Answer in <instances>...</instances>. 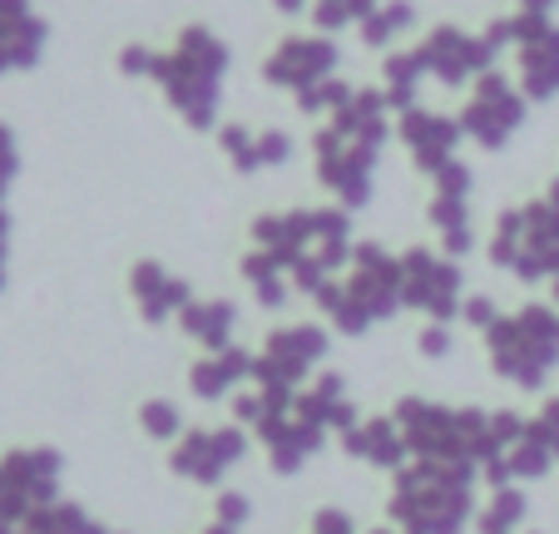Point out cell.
<instances>
[{"instance_id":"1","label":"cell","mask_w":559,"mask_h":534,"mask_svg":"<svg viewBox=\"0 0 559 534\" xmlns=\"http://www.w3.org/2000/svg\"><path fill=\"white\" fill-rule=\"evenodd\" d=\"M391 134H396V115H391L386 95L377 84H357L342 109H332L322 124L312 129V174L328 193V203L347 209L357 218L377 193V168L386 154Z\"/></svg>"},{"instance_id":"2","label":"cell","mask_w":559,"mask_h":534,"mask_svg":"<svg viewBox=\"0 0 559 534\" xmlns=\"http://www.w3.org/2000/svg\"><path fill=\"white\" fill-rule=\"evenodd\" d=\"M396 426L406 436L412 461H441V465H465V471L486 475L490 461L525 436V416L515 406H455V401H431V396H402L391 406Z\"/></svg>"},{"instance_id":"3","label":"cell","mask_w":559,"mask_h":534,"mask_svg":"<svg viewBox=\"0 0 559 534\" xmlns=\"http://www.w3.org/2000/svg\"><path fill=\"white\" fill-rule=\"evenodd\" d=\"M233 70V50L209 31V25H183L169 50H154L148 84L169 99V109L193 129V134H218L223 124V80Z\"/></svg>"},{"instance_id":"4","label":"cell","mask_w":559,"mask_h":534,"mask_svg":"<svg viewBox=\"0 0 559 534\" xmlns=\"http://www.w3.org/2000/svg\"><path fill=\"white\" fill-rule=\"evenodd\" d=\"M480 471L441 461H406L391 475L386 524L406 534H465L480 514Z\"/></svg>"},{"instance_id":"5","label":"cell","mask_w":559,"mask_h":534,"mask_svg":"<svg viewBox=\"0 0 559 534\" xmlns=\"http://www.w3.org/2000/svg\"><path fill=\"white\" fill-rule=\"evenodd\" d=\"M312 307L328 322V332H342V336H367L371 327L391 322L396 312H406L402 307V252H391L377 238H357L342 277H332L312 297Z\"/></svg>"},{"instance_id":"6","label":"cell","mask_w":559,"mask_h":534,"mask_svg":"<svg viewBox=\"0 0 559 534\" xmlns=\"http://www.w3.org/2000/svg\"><path fill=\"white\" fill-rule=\"evenodd\" d=\"M486 262L525 287H549L559 268V174L545 183L539 199L500 209L486 238Z\"/></svg>"},{"instance_id":"7","label":"cell","mask_w":559,"mask_h":534,"mask_svg":"<svg viewBox=\"0 0 559 534\" xmlns=\"http://www.w3.org/2000/svg\"><path fill=\"white\" fill-rule=\"evenodd\" d=\"M486 361L506 387L515 391H539L559 377V307L555 302H520L515 312H500L490 332H480Z\"/></svg>"},{"instance_id":"8","label":"cell","mask_w":559,"mask_h":534,"mask_svg":"<svg viewBox=\"0 0 559 534\" xmlns=\"http://www.w3.org/2000/svg\"><path fill=\"white\" fill-rule=\"evenodd\" d=\"M486 40L500 55H515V84L530 105H549L559 99V25L545 15H506L486 31Z\"/></svg>"},{"instance_id":"9","label":"cell","mask_w":559,"mask_h":534,"mask_svg":"<svg viewBox=\"0 0 559 534\" xmlns=\"http://www.w3.org/2000/svg\"><path fill=\"white\" fill-rule=\"evenodd\" d=\"M465 297H471L465 268L451 252L431 248V242L402 248V307L406 312H416L421 322H436V327H461Z\"/></svg>"},{"instance_id":"10","label":"cell","mask_w":559,"mask_h":534,"mask_svg":"<svg viewBox=\"0 0 559 534\" xmlns=\"http://www.w3.org/2000/svg\"><path fill=\"white\" fill-rule=\"evenodd\" d=\"M455 119H461L465 144H475L480 154H500V149H510L520 139V129H525L530 99L520 95L515 74L490 70L465 90V105Z\"/></svg>"},{"instance_id":"11","label":"cell","mask_w":559,"mask_h":534,"mask_svg":"<svg viewBox=\"0 0 559 534\" xmlns=\"http://www.w3.org/2000/svg\"><path fill=\"white\" fill-rule=\"evenodd\" d=\"M332 332L328 322H283L253 346V381L248 387H273V391H302L307 381L328 361Z\"/></svg>"},{"instance_id":"12","label":"cell","mask_w":559,"mask_h":534,"mask_svg":"<svg viewBox=\"0 0 559 534\" xmlns=\"http://www.w3.org/2000/svg\"><path fill=\"white\" fill-rule=\"evenodd\" d=\"M64 455L55 446H11L0 455V534L60 500Z\"/></svg>"},{"instance_id":"13","label":"cell","mask_w":559,"mask_h":534,"mask_svg":"<svg viewBox=\"0 0 559 534\" xmlns=\"http://www.w3.org/2000/svg\"><path fill=\"white\" fill-rule=\"evenodd\" d=\"M248 451H253V436H248L238 420H228V426H189L169 446V471L179 475L183 485L223 490L228 475L248 461Z\"/></svg>"},{"instance_id":"14","label":"cell","mask_w":559,"mask_h":534,"mask_svg":"<svg viewBox=\"0 0 559 534\" xmlns=\"http://www.w3.org/2000/svg\"><path fill=\"white\" fill-rule=\"evenodd\" d=\"M471 199H475V168L465 158L445 164L441 174L431 178V199H426V223L436 228V248L451 252L455 262H465L480 242H475V213H471Z\"/></svg>"},{"instance_id":"15","label":"cell","mask_w":559,"mask_h":534,"mask_svg":"<svg viewBox=\"0 0 559 534\" xmlns=\"http://www.w3.org/2000/svg\"><path fill=\"white\" fill-rule=\"evenodd\" d=\"M416 55H421V64H426V80L445 84V90H471V84L496 70V60H500V50L486 35H471V31H461V25H436V31L416 45Z\"/></svg>"},{"instance_id":"16","label":"cell","mask_w":559,"mask_h":534,"mask_svg":"<svg viewBox=\"0 0 559 534\" xmlns=\"http://www.w3.org/2000/svg\"><path fill=\"white\" fill-rule=\"evenodd\" d=\"M337 45H332V35H287V40H277L273 50H267L263 60V84L267 90H283V95H307V90H317V84L337 80Z\"/></svg>"},{"instance_id":"17","label":"cell","mask_w":559,"mask_h":534,"mask_svg":"<svg viewBox=\"0 0 559 534\" xmlns=\"http://www.w3.org/2000/svg\"><path fill=\"white\" fill-rule=\"evenodd\" d=\"M396 144L406 149L416 174L436 178L445 164L461 158L465 134H461V119L455 115H441V109H431V105H412L396 115Z\"/></svg>"},{"instance_id":"18","label":"cell","mask_w":559,"mask_h":534,"mask_svg":"<svg viewBox=\"0 0 559 534\" xmlns=\"http://www.w3.org/2000/svg\"><path fill=\"white\" fill-rule=\"evenodd\" d=\"M193 283L189 277H179L169 268V262L158 258H139L134 268H129V302H134L139 322L144 327H169L179 322V312L193 302Z\"/></svg>"},{"instance_id":"19","label":"cell","mask_w":559,"mask_h":534,"mask_svg":"<svg viewBox=\"0 0 559 534\" xmlns=\"http://www.w3.org/2000/svg\"><path fill=\"white\" fill-rule=\"evenodd\" d=\"M328 440H332V436H322L317 426L297 420L293 411L253 430V446H263L267 471H273V475H287V480H293V475H302L307 465H312V455L328 451Z\"/></svg>"},{"instance_id":"20","label":"cell","mask_w":559,"mask_h":534,"mask_svg":"<svg viewBox=\"0 0 559 534\" xmlns=\"http://www.w3.org/2000/svg\"><path fill=\"white\" fill-rule=\"evenodd\" d=\"M248 381H253V346L233 342L223 352H199V361L189 367V396L199 406H228Z\"/></svg>"},{"instance_id":"21","label":"cell","mask_w":559,"mask_h":534,"mask_svg":"<svg viewBox=\"0 0 559 534\" xmlns=\"http://www.w3.org/2000/svg\"><path fill=\"white\" fill-rule=\"evenodd\" d=\"M293 416L307 420V426H317L322 436L337 440L342 430L357 426L361 411H357V401H352L347 377H342V371H317V377L293 396Z\"/></svg>"},{"instance_id":"22","label":"cell","mask_w":559,"mask_h":534,"mask_svg":"<svg viewBox=\"0 0 559 534\" xmlns=\"http://www.w3.org/2000/svg\"><path fill=\"white\" fill-rule=\"evenodd\" d=\"M337 446L352 455V461L371 465V471H381V475H396L406 461H412L406 436H402V426H396V416H391V411H386V416H361L352 430H342Z\"/></svg>"},{"instance_id":"23","label":"cell","mask_w":559,"mask_h":534,"mask_svg":"<svg viewBox=\"0 0 559 534\" xmlns=\"http://www.w3.org/2000/svg\"><path fill=\"white\" fill-rule=\"evenodd\" d=\"M45 21L31 11V0H0V74H21L40 64Z\"/></svg>"},{"instance_id":"24","label":"cell","mask_w":559,"mask_h":534,"mask_svg":"<svg viewBox=\"0 0 559 534\" xmlns=\"http://www.w3.org/2000/svg\"><path fill=\"white\" fill-rule=\"evenodd\" d=\"M179 332L199 352H223L238 342V302L233 297H193L179 312Z\"/></svg>"},{"instance_id":"25","label":"cell","mask_w":559,"mask_h":534,"mask_svg":"<svg viewBox=\"0 0 559 534\" xmlns=\"http://www.w3.org/2000/svg\"><path fill=\"white\" fill-rule=\"evenodd\" d=\"M238 277H243V287L253 293V302L263 307V312H283L287 297H293V277H287L283 262H273L267 252L248 248L243 258H238Z\"/></svg>"},{"instance_id":"26","label":"cell","mask_w":559,"mask_h":534,"mask_svg":"<svg viewBox=\"0 0 559 534\" xmlns=\"http://www.w3.org/2000/svg\"><path fill=\"white\" fill-rule=\"evenodd\" d=\"M5 534H115V524H105L99 514H90L80 500H55V505H45V510H35L31 520H21L15 530H5Z\"/></svg>"},{"instance_id":"27","label":"cell","mask_w":559,"mask_h":534,"mask_svg":"<svg viewBox=\"0 0 559 534\" xmlns=\"http://www.w3.org/2000/svg\"><path fill=\"white\" fill-rule=\"evenodd\" d=\"M421 84H426V64H421V55H416V45L412 50H391L386 60H381V84L377 90L386 95L391 115L421 105Z\"/></svg>"},{"instance_id":"28","label":"cell","mask_w":559,"mask_h":534,"mask_svg":"<svg viewBox=\"0 0 559 534\" xmlns=\"http://www.w3.org/2000/svg\"><path fill=\"white\" fill-rule=\"evenodd\" d=\"M530 520V495L525 485H506V490H486L480 514H475V534H520Z\"/></svg>"},{"instance_id":"29","label":"cell","mask_w":559,"mask_h":534,"mask_svg":"<svg viewBox=\"0 0 559 534\" xmlns=\"http://www.w3.org/2000/svg\"><path fill=\"white\" fill-rule=\"evenodd\" d=\"M139 430H144V440H154V446H174V440L189 430V416H183L179 401L148 396V401H139Z\"/></svg>"},{"instance_id":"30","label":"cell","mask_w":559,"mask_h":534,"mask_svg":"<svg viewBox=\"0 0 559 534\" xmlns=\"http://www.w3.org/2000/svg\"><path fill=\"white\" fill-rule=\"evenodd\" d=\"M412 21H416V11L406 0H386V5H377V11L357 25V35H361V45H371V50H391L396 35H402Z\"/></svg>"},{"instance_id":"31","label":"cell","mask_w":559,"mask_h":534,"mask_svg":"<svg viewBox=\"0 0 559 534\" xmlns=\"http://www.w3.org/2000/svg\"><path fill=\"white\" fill-rule=\"evenodd\" d=\"M218 154L228 158L233 174H263V158H258V129L253 124H218Z\"/></svg>"},{"instance_id":"32","label":"cell","mask_w":559,"mask_h":534,"mask_svg":"<svg viewBox=\"0 0 559 534\" xmlns=\"http://www.w3.org/2000/svg\"><path fill=\"white\" fill-rule=\"evenodd\" d=\"M209 520L218 524H233V530H243L248 520H253V500H248L238 485H223V490H213V514Z\"/></svg>"},{"instance_id":"33","label":"cell","mask_w":559,"mask_h":534,"mask_svg":"<svg viewBox=\"0 0 559 534\" xmlns=\"http://www.w3.org/2000/svg\"><path fill=\"white\" fill-rule=\"evenodd\" d=\"M525 426H530V436H535L539 446H545V451L559 461V396H545V401H539V406L530 411Z\"/></svg>"},{"instance_id":"34","label":"cell","mask_w":559,"mask_h":534,"mask_svg":"<svg viewBox=\"0 0 559 534\" xmlns=\"http://www.w3.org/2000/svg\"><path fill=\"white\" fill-rule=\"evenodd\" d=\"M293 154H297V144H293L287 129H258V158H263V174L267 168H287Z\"/></svg>"},{"instance_id":"35","label":"cell","mask_w":559,"mask_h":534,"mask_svg":"<svg viewBox=\"0 0 559 534\" xmlns=\"http://www.w3.org/2000/svg\"><path fill=\"white\" fill-rule=\"evenodd\" d=\"M500 312H506V307H500L490 293H471L465 307H461V327H471V332H490V327L500 322Z\"/></svg>"},{"instance_id":"36","label":"cell","mask_w":559,"mask_h":534,"mask_svg":"<svg viewBox=\"0 0 559 534\" xmlns=\"http://www.w3.org/2000/svg\"><path fill=\"white\" fill-rule=\"evenodd\" d=\"M307 534H361V530H357V514L352 510L322 505V510H312V520H307Z\"/></svg>"},{"instance_id":"37","label":"cell","mask_w":559,"mask_h":534,"mask_svg":"<svg viewBox=\"0 0 559 534\" xmlns=\"http://www.w3.org/2000/svg\"><path fill=\"white\" fill-rule=\"evenodd\" d=\"M416 352H421L426 361H445V356L455 352V327H436V322H426L421 332H416Z\"/></svg>"},{"instance_id":"38","label":"cell","mask_w":559,"mask_h":534,"mask_svg":"<svg viewBox=\"0 0 559 534\" xmlns=\"http://www.w3.org/2000/svg\"><path fill=\"white\" fill-rule=\"evenodd\" d=\"M15 174H21V149H15L11 129L0 124V199H5V189L15 183Z\"/></svg>"},{"instance_id":"39","label":"cell","mask_w":559,"mask_h":534,"mask_svg":"<svg viewBox=\"0 0 559 534\" xmlns=\"http://www.w3.org/2000/svg\"><path fill=\"white\" fill-rule=\"evenodd\" d=\"M148 64H154L148 45H124L119 50V74H129V80H148Z\"/></svg>"},{"instance_id":"40","label":"cell","mask_w":559,"mask_h":534,"mask_svg":"<svg viewBox=\"0 0 559 534\" xmlns=\"http://www.w3.org/2000/svg\"><path fill=\"white\" fill-rule=\"evenodd\" d=\"M5 252H11V218L0 209V287H5Z\"/></svg>"},{"instance_id":"41","label":"cell","mask_w":559,"mask_h":534,"mask_svg":"<svg viewBox=\"0 0 559 534\" xmlns=\"http://www.w3.org/2000/svg\"><path fill=\"white\" fill-rule=\"evenodd\" d=\"M199 534H243V530H233V524H218V520H209V524H203Z\"/></svg>"},{"instance_id":"42","label":"cell","mask_w":559,"mask_h":534,"mask_svg":"<svg viewBox=\"0 0 559 534\" xmlns=\"http://www.w3.org/2000/svg\"><path fill=\"white\" fill-rule=\"evenodd\" d=\"M361 534H406V530H396V524H371V530H361Z\"/></svg>"},{"instance_id":"43","label":"cell","mask_w":559,"mask_h":534,"mask_svg":"<svg viewBox=\"0 0 559 534\" xmlns=\"http://www.w3.org/2000/svg\"><path fill=\"white\" fill-rule=\"evenodd\" d=\"M549 302L559 307V268H555V277H549Z\"/></svg>"},{"instance_id":"44","label":"cell","mask_w":559,"mask_h":534,"mask_svg":"<svg viewBox=\"0 0 559 534\" xmlns=\"http://www.w3.org/2000/svg\"><path fill=\"white\" fill-rule=\"evenodd\" d=\"M520 534H539V530H520Z\"/></svg>"},{"instance_id":"45","label":"cell","mask_w":559,"mask_h":534,"mask_svg":"<svg viewBox=\"0 0 559 534\" xmlns=\"http://www.w3.org/2000/svg\"><path fill=\"white\" fill-rule=\"evenodd\" d=\"M115 534H129V530H115Z\"/></svg>"}]
</instances>
